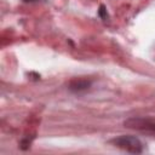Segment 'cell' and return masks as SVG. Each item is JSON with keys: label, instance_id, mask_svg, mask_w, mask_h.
Listing matches in <instances>:
<instances>
[{"label": "cell", "instance_id": "cell-1", "mask_svg": "<svg viewBox=\"0 0 155 155\" xmlns=\"http://www.w3.org/2000/svg\"><path fill=\"white\" fill-rule=\"evenodd\" d=\"M110 143L114 144L116 148H120L132 154H139L143 151L142 142L137 137H133V136H120V137L111 139Z\"/></svg>", "mask_w": 155, "mask_h": 155}, {"label": "cell", "instance_id": "cell-2", "mask_svg": "<svg viewBox=\"0 0 155 155\" xmlns=\"http://www.w3.org/2000/svg\"><path fill=\"white\" fill-rule=\"evenodd\" d=\"M126 127L142 131V132H148V133H154L155 134V120L153 119H144V117H131L125 121L124 124Z\"/></svg>", "mask_w": 155, "mask_h": 155}, {"label": "cell", "instance_id": "cell-3", "mask_svg": "<svg viewBox=\"0 0 155 155\" xmlns=\"http://www.w3.org/2000/svg\"><path fill=\"white\" fill-rule=\"evenodd\" d=\"M91 85V81L84 78H78V79H73L69 82V90L74 91V92H80L84 90H87Z\"/></svg>", "mask_w": 155, "mask_h": 155}, {"label": "cell", "instance_id": "cell-4", "mask_svg": "<svg viewBox=\"0 0 155 155\" xmlns=\"http://www.w3.org/2000/svg\"><path fill=\"white\" fill-rule=\"evenodd\" d=\"M99 15L102 16V18H107V12H105V7L102 5L101 6V10H99Z\"/></svg>", "mask_w": 155, "mask_h": 155}, {"label": "cell", "instance_id": "cell-5", "mask_svg": "<svg viewBox=\"0 0 155 155\" xmlns=\"http://www.w3.org/2000/svg\"><path fill=\"white\" fill-rule=\"evenodd\" d=\"M24 1H36V0H24Z\"/></svg>", "mask_w": 155, "mask_h": 155}]
</instances>
